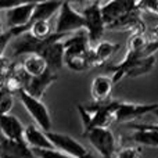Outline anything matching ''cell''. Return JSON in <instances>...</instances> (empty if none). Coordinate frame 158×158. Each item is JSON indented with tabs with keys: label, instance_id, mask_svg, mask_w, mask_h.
<instances>
[{
	"label": "cell",
	"instance_id": "12",
	"mask_svg": "<svg viewBox=\"0 0 158 158\" xmlns=\"http://www.w3.org/2000/svg\"><path fill=\"white\" fill-rule=\"evenodd\" d=\"M57 78H58V75L56 74V72L47 69L40 77L28 79L27 85H25V87H24V92L28 93L29 96H32V97L42 100V97L44 96L46 90L57 81Z\"/></svg>",
	"mask_w": 158,
	"mask_h": 158
},
{
	"label": "cell",
	"instance_id": "18",
	"mask_svg": "<svg viewBox=\"0 0 158 158\" xmlns=\"http://www.w3.org/2000/svg\"><path fill=\"white\" fill-rule=\"evenodd\" d=\"M61 2H40V3H35V8L32 13V22H38V21H50L56 14H58L61 8Z\"/></svg>",
	"mask_w": 158,
	"mask_h": 158
},
{
	"label": "cell",
	"instance_id": "6",
	"mask_svg": "<svg viewBox=\"0 0 158 158\" xmlns=\"http://www.w3.org/2000/svg\"><path fill=\"white\" fill-rule=\"evenodd\" d=\"M83 135L100 158H114L118 150L117 137L110 128H94Z\"/></svg>",
	"mask_w": 158,
	"mask_h": 158
},
{
	"label": "cell",
	"instance_id": "27",
	"mask_svg": "<svg viewBox=\"0 0 158 158\" xmlns=\"http://www.w3.org/2000/svg\"><path fill=\"white\" fill-rule=\"evenodd\" d=\"M137 7L140 11H147L154 15H158V0H142L137 2Z\"/></svg>",
	"mask_w": 158,
	"mask_h": 158
},
{
	"label": "cell",
	"instance_id": "1",
	"mask_svg": "<svg viewBox=\"0 0 158 158\" xmlns=\"http://www.w3.org/2000/svg\"><path fill=\"white\" fill-rule=\"evenodd\" d=\"M101 15L106 29H128L132 33H144L146 25L137 2H114L101 3Z\"/></svg>",
	"mask_w": 158,
	"mask_h": 158
},
{
	"label": "cell",
	"instance_id": "21",
	"mask_svg": "<svg viewBox=\"0 0 158 158\" xmlns=\"http://www.w3.org/2000/svg\"><path fill=\"white\" fill-rule=\"evenodd\" d=\"M147 43H148V40L144 36V33H132L128 39V50H126V53L144 56V50H146Z\"/></svg>",
	"mask_w": 158,
	"mask_h": 158
},
{
	"label": "cell",
	"instance_id": "20",
	"mask_svg": "<svg viewBox=\"0 0 158 158\" xmlns=\"http://www.w3.org/2000/svg\"><path fill=\"white\" fill-rule=\"evenodd\" d=\"M21 67L29 78H38L47 71V64L39 56H28L21 63Z\"/></svg>",
	"mask_w": 158,
	"mask_h": 158
},
{
	"label": "cell",
	"instance_id": "29",
	"mask_svg": "<svg viewBox=\"0 0 158 158\" xmlns=\"http://www.w3.org/2000/svg\"><path fill=\"white\" fill-rule=\"evenodd\" d=\"M139 123L146 129H151V131L158 132V123H143V122H139Z\"/></svg>",
	"mask_w": 158,
	"mask_h": 158
},
{
	"label": "cell",
	"instance_id": "11",
	"mask_svg": "<svg viewBox=\"0 0 158 158\" xmlns=\"http://www.w3.org/2000/svg\"><path fill=\"white\" fill-rule=\"evenodd\" d=\"M0 135H2V139L6 140L25 142V126L15 115H0Z\"/></svg>",
	"mask_w": 158,
	"mask_h": 158
},
{
	"label": "cell",
	"instance_id": "26",
	"mask_svg": "<svg viewBox=\"0 0 158 158\" xmlns=\"http://www.w3.org/2000/svg\"><path fill=\"white\" fill-rule=\"evenodd\" d=\"M36 158H72L56 148H46V150H32Z\"/></svg>",
	"mask_w": 158,
	"mask_h": 158
},
{
	"label": "cell",
	"instance_id": "4",
	"mask_svg": "<svg viewBox=\"0 0 158 158\" xmlns=\"http://www.w3.org/2000/svg\"><path fill=\"white\" fill-rule=\"evenodd\" d=\"M85 28H86V22H85L82 13L77 10L71 3L64 2L61 4L60 11H58L57 21H56V27H54V33L67 36L68 33L85 31Z\"/></svg>",
	"mask_w": 158,
	"mask_h": 158
},
{
	"label": "cell",
	"instance_id": "17",
	"mask_svg": "<svg viewBox=\"0 0 158 158\" xmlns=\"http://www.w3.org/2000/svg\"><path fill=\"white\" fill-rule=\"evenodd\" d=\"M25 143L29 146L32 150H46V148H54L52 142L49 140L46 132H43L40 128L32 123V125L25 126Z\"/></svg>",
	"mask_w": 158,
	"mask_h": 158
},
{
	"label": "cell",
	"instance_id": "16",
	"mask_svg": "<svg viewBox=\"0 0 158 158\" xmlns=\"http://www.w3.org/2000/svg\"><path fill=\"white\" fill-rule=\"evenodd\" d=\"M42 57L47 64V68L50 71L57 74L64 65V44H63V39L61 40H56L42 53Z\"/></svg>",
	"mask_w": 158,
	"mask_h": 158
},
{
	"label": "cell",
	"instance_id": "24",
	"mask_svg": "<svg viewBox=\"0 0 158 158\" xmlns=\"http://www.w3.org/2000/svg\"><path fill=\"white\" fill-rule=\"evenodd\" d=\"M115 158H142V148L139 146H125L117 150Z\"/></svg>",
	"mask_w": 158,
	"mask_h": 158
},
{
	"label": "cell",
	"instance_id": "19",
	"mask_svg": "<svg viewBox=\"0 0 158 158\" xmlns=\"http://www.w3.org/2000/svg\"><path fill=\"white\" fill-rule=\"evenodd\" d=\"M118 49H119V44H117V43H112V42H108V40L98 42L94 47H92L94 67L106 64L107 61L117 53Z\"/></svg>",
	"mask_w": 158,
	"mask_h": 158
},
{
	"label": "cell",
	"instance_id": "22",
	"mask_svg": "<svg viewBox=\"0 0 158 158\" xmlns=\"http://www.w3.org/2000/svg\"><path fill=\"white\" fill-rule=\"evenodd\" d=\"M28 32L36 39H47L54 33V29L52 28L49 21H38V22H32L28 29Z\"/></svg>",
	"mask_w": 158,
	"mask_h": 158
},
{
	"label": "cell",
	"instance_id": "3",
	"mask_svg": "<svg viewBox=\"0 0 158 158\" xmlns=\"http://www.w3.org/2000/svg\"><path fill=\"white\" fill-rule=\"evenodd\" d=\"M154 64H156V56L146 57L143 54L126 53L125 58L118 65H112L110 68L112 71V82L115 85L119 81H122L125 77L136 78L140 75L148 74L153 69Z\"/></svg>",
	"mask_w": 158,
	"mask_h": 158
},
{
	"label": "cell",
	"instance_id": "7",
	"mask_svg": "<svg viewBox=\"0 0 158 158\" xmlns=\"http://www.w3.org/2000/svg\"><path fill=\"white\" fill-rule=\"evenodd\" d=\"M18 97L21 100L22 106L28 111V114L33 119L35 125L38 128H40L43 132H46V133L52 131V115H50V111L46 107V104L42 100H39V98L29 96L24 90H21L18 93Z\"/></svg>",
	"mask_w": 158,
	"mask_h": 158
},
{
	"label": "cell",
	"instance_id": "25",
	"mask_svg": "<svg viewBox=\"0 0 158 158\" xmlns=\"http://www.w3.org/2000/svg\"><path fill=\"white\" fill-rule=\"evenodd\" d=\"M11 68H13V64L10 63V60H8L7 57L3 56V57L0 58V89L4 87L6 81H7L8 75H10V72H11Z\"/></svg>",
	"mask_w": 158,
	"mask_h": 158
},
{
	"label": "cell",
	"instance_id": "33",
	"mask_svg": "<svg viewBox=\"0 0 158 158\" xmlns=\"http://www.w3.org/2000/svg\"><path fill=\"white\" fill-rule=\"evenodd\" d=\"M153 114H154V115H156V118H157V121H158V108H157V110H156V111H154V112H153ZM157 123H158V122H157Z\"/></svg>",
	"mask_w": 158,
	"mask_h": 158
},
{
	"label": "cell",
	"instance_id": "2",
	"mask_svg": "<svg viewBox=\"0 0 158 158\" xmlns=\"http://www.w3.org/2000/svg\"><path fill=\"white\" fill-rule=\"evenodd\" d=\"M118 100H108L106 103H93L92 106H78V111L83 123V133L94 128H108L115 122V110Z\"/></svg>",
	"mask_w": 158,
	"mask_h": 158
},
{
	"label": "cell",
	"instance_id": "8",
	"mask_svg": "<svg viewBox=\"0 0 158 158\" xmlns=\"http://www.w3.org/2000/svg\"><path fill=\"white\" fill-rule=\"evenodd\" d=\"M47 137L52 142L53 147L56 150L61 151V153L67 154V156L72 158H85L89 154V150L85 147L83 144L78 142L77 139H74L72 136L65 133H58V132H47Z\"/></svg>",
	"mask_w": 158,
	"mask_h": 158
},
{
	"label": "cell",
	"instance_id": "31",
	"mask_svg": "<svg viewBox=\"0 0 158 158\" xmlns=\"http://www.w3.org/2000/svg\"><path fill=\"white\" fill-rule=\"evenodd\" d=\"M153 35L156 36V39L158 40V25H157L156 28H153Z\"/></svg>",
	"mask_w": 158,
	"mask_h": 158
},
{
	"label": "cell",
	"instance_id": "10",
	"mask_svg": "<svg viewBox=\"0 0 158 158\" xmlns=\"http://www.w3.org/2000/svg\"><path fill=\"white\" fill-rule=\"evenodd\" d=\"M35 3H17L11 8L4 11L6 24L8 29H21L29 28Z\"/></svg>",
	"mask_w": 158,
	"mask_h": 158
},
{
	"label": "cell",
	"instance_id": "5",
	"mask_svg": "<svg viewBox=\"0 0 158 158\" xmlns=\"http://www.w3.org/2000/svg\"><path fill=\"white\" fill-rule=\"evenodd\" d=\"M101 3L100 2H93L87 3L83 8L81 10L82 15L86 22V28L85 32L87 33L90 46L94 47L98 42H101L104 32H106V25L103 21V15H101Z\"/></svg>",
	"mask_w": 158,
	"mask_h": 158
},
{
	"label": "cell",
	"instance_id": "23",
	"mask_svg": "<svg viewBox=\"0 0 158 158\" xmlns=\"http://www.w3.org/2000/svg\"><path fill=\"white\" fill-rule=\"evenodd\" d=\"M14 93L8 89L2 87L0 89V115H8L14 107Z\"/></svg>",
	"mask_w": 158,
	"mask_h": 158
},
{
	"label": "cell",
	"instance_id": "14",
	"mask_svg": "<svg viewBox=\"0 0 158 158\" xmlns=\"http://www.w3.org/2000/svg\"><path fill=\"white\" fill-rule=\"evenodd\" d=\"M0 157L2 158H36L32 148L25 142L0 140Z\"/></svg>",
	"mask_w": 158,
	"mask_h": 158
},
{
	"label": "cell",
	"instance_id": "15",
	"mask_svg": "<svg viewBox=\"0 0 158 158\" xmlns=\"http://www.w3.org/2000/svg\"><path fill=\"white\" fill-rule=\"evenodd\" d=\"M129 129L133 131V133L128 137L129 142L136 143V146H148V147H158V132L146 129L139 122H133L128 125Z\"/></svg>",
	"mask_w": 158,
	"mask_h": 158
},
{
	"label": "cell",
	"instance_id": "13",
	"mask_svg": "<svg viewBox=\"0 0 158 158\" xmlns=\"http://www.w3.org/2000/svg\"><path fill=\"white\" fill-rule=\"evenodd\" d=\"M114 87V82L111 77L107 75H98L92 81L90 85V94L94 103H106L111 100V93Z\"/></svg>",
	"mask_w": 158,
	"mask_h": 158
},
{
	"label": "cell",
	"instance_id": "9",
	"mask_svg": "<svg viewBox=\"0 0 158 158\" xmlns=\"http://www.w3.org/2000/svg\"><path fill=\"white\" fill-rule=\"evenodd\" d=\"M158 108V103L153 104H137L128 103V101H119L117 103L115 110V122H133L146 114L154 112Z\"/></svg>",
	"mask_w": 158,
	"mask_h": 158
},
{
	"label": "cell",
	"instance_id": "30",
	"mask_svg": "<svg viewBox=\"0 0 158 158\" xmlns=\"http://www.w3.org/2000/svg\"><path fill=\"white\" fill-rule=\"evenodd\" d=\"M4 27H3V21H2V17H0V36H3L4 35Z\"/></svg>",
	"mask_w": 158,
	"mask_h": 158
},
{
	"label": "cell",
	"instance_id": "28",
	"mask_svg": "<svg viewBox=\"0 0 158 158\" xmlns=\"http://www.w3.org/2000/svg\"><path fill=\"white\" fill-rule=\"evenodd\" d=\"M15 4H17L15 2H4V0H0V11H6Z\"/></svg>",
	"mask_w": 158,
	"mask_h": 158
},
{
	"label": "cell",
	"instance_id": "32",
	"mask_svg": "<svg viewBox=\"0 0 158 158\" xmlns=\"http://www.w3.org/2000/svg\"><path fill=\"white\" fill-rule=\"evenodd\" d=\"M85 158H100V157H98V156H94V154H92V153L89 151V154H87V156L85 157Z\"/></svg>",
	"mask_w": 158,
	"mask_h": 158
}]
</instances>
